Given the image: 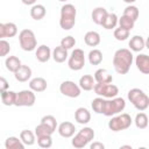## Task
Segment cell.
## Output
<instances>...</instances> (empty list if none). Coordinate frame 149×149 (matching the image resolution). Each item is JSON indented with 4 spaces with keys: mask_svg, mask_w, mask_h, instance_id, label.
Returning a JSON list of instances; mask_svg holds the SVG:
<instances>
[{
    "mask_svg": "<svg viewBox=\"0 0 149 149\" xmlns=\"http://www.w3.org/2000/svg\"><path fill=\"white\" fill-rule=\"evenodd\" d=\"M47 80L42 77H35L29 80V88L34 92H43L47 90Z\"/></svg>",
    "mask_w": 149,
    "mask_h": 149,
    "instance_id": "obj_18",
    "label": "cell"
},
{
    "mask_svg": "<svg viewBox=\"0 0 149 149\" xmlns=\"http://www.w3.org/2000/svg\"><path fill=\"white\" fill-rule=\"evenodd\" d=\"M3 38H6V35H5V23L0 22V40H3Z\"/></svg>",
    "mask_w": 149,
    "mask_h": 149,
    "instance_id": "obj_44",
    "label": "cell"
},
{
    "mask_svg": "<svg viewBox=\"0 0 149 149\" xmlns=\"http://www.w3.org/2000/svg\"><path fill=\"white\" fill-rule=\"evenodd\" d=\"M58 134L62 136V137H65V139H69V137H72L76 133V127L72 122L70 121H64L62 123H59L58 128Z\"/></svg>",
    "mask_w": 149,
    "mask_h": 149,
    "instance_id": "obj_12",
    "label": "cell"
},
{
    "mask_svg": "<svg viewBox=\"0 0 149 149\" xmlns=\"http://www.w3.org/2000/svg\"><path fill=\"white\" fill-rule=\"evenodd\" d=\"M20 140L24 146H33L35 143V133L28 129H23L20 133Z\"/></svg>",
    "mask_w": 149,
    "mask_h": 149,
    "instance_id": "obj_29",
    "label": "cell"
},
{
    "mask_svg": "<svg viewBox=\"0 0 149 149\" xmlns=\"http://www.w3.org/2000/svg\"><path fill=\"white\" fill-rule=\"evenodd\" d=\"M127 97L128 100L132 102V105L140 112H143L149 107V97L141 88L137 87L130 88L127 93Z\"/></svg>",
    "mask_w": 149,
    "mask_h": 149,
    "instance_id": "obj_3",
    "label": "cell"
},
{
    "mask_svg": "<svg viewBox=\"0 0 149 149\" xmlns=\"http://www.w3.org/2000/svg\"><path fill=\"white\" fill-rule=\"evenodd\" d=\"M74 120L80 125H86L91 121V113L85 107H79L74 112Z\"/></svg>",
    "mask_w": 149,
    "mask_h": 149,
    "instance_id": "obj_17",
    "label": "cell"
},
{
    "mask_svg": "<svg viewBox=\"0 0 149 149\" xmlns=\"http://www.w3.org/2000/svg\"><path fill=\"white\" fill-rule=\"evenodd\" d=\"M74 45H76V38H74L73 36H71V35L65 36V37H63V38L61 40V47H63V48L66 49V50L73 48Z\"/></svg>",
    "mask_w": 149,
    "mask_h": 149,
    "instance_id": "obj_39",
    "label": "cell"
},
{
    "mask_svg": "<svg viewBox=\"0 0 149 149\" xmlns=\"http://www.w3.org/2000/svg\"><path fill=\"white\" fill-rule=\"evenodd\" d=\"M129 33H130L129 30L119 27V28H115L114 29L113 35H114V37H115L116 41H126L129 37Z\"/></svg>",
    "mask_w": 149,
    "mask_h": 149,
    "instance_id": "obj_35",
    "label": "cell"
},
{
    "mask_svg": "<svg viewBox=\"0 0 149 149\" xmlns=\"http://www.w3.org/2000/svg\"><path fill=\"white\" fill-rule=\"evenodd\" d=\"M88 62L91 65H99L102 62V52L99 49H93L88 52Z\"/></svg>",
    "mask_w": 149,
    "mask_h": 149,
    "instance_id": "obj_30",
    "label": "cell"
},
{
    "mask_svg": "<svg viewBox=\"0 0 149 149\" xmlns=\"http://www.w3.org/2000/svg\"><path fill=\"white\" fill-rule=\"evenodd\" d=\"M37 144L41 148H50L52 146V139L51 135H44L37 137Z\"/></svg>",
    "mask_w": 149,
    "mask_h": 149,
    "instance_id": "obj_40",
    "label": "cell"
},
{
    "mask_svg": "<svg viewBox=\"0 0 149 149\" xmlns=\"http://www.w3.org/2000/svg\"><path fill=\"white\" fill-rule=\"evenodd\" d=\"M21 61L19 59V57L16 56H8L5 61V65H6V69L9 71V72H15L20 66H21Z\"/></svg>",
    "mask_w": 149,
    "mask_h": 149,
    "instance_id": "obj_26",
    "label": "cell"
},
{
    "mask_svg": "<svg viewBox=\"0 0 149 149\" xmlns=\"http://www.w3.org/2000/svg\"><path fill=\"white\" fill-rule=\"evenodd\" d=\"M90 148H91V149H104L105 146H104V143H101V142H93V143L90 146Z\"/></svg>",
    "mask_w": 149,
    "mask_h": 149,
    "instance_id": "obj_43",
    "label": "cell"
},
{
    "mask_svg": "<svg viewBox=\"0 0 149 149\" xmlns=\"http://www.w3.org/2000/svg\"><path fill=\"white\" fill-rule=\"evenodd\" d=\"M80 87L72 80H64L59 85V92L69 98H78L80 95Z\"/></svg>",
    "mask_w": 149,
    "mask_h": 149,
    "instance_id": "obj_11",
    "label": "cell"
},
{
    "mask_svg": "<svg viewBox=\"0 0 149 149\" xmlns=\"http://www.w3.org/2000/svg\"><path fill=\"white\" fill-rule=\"evenodd\" d=\"M125 107H126V101L123 98L114 97V98H111L108 100L105 99L101 114H104L106 116H113L115 114L121 113L125 109Z\"/></svg>",
    "mask_w": 149,
    "mask_h": 149,
    "instance_id": "obj_4",
    "label": "cell"
},
{
    "mask_svg": "<svg viewBox=\"0 0 149 149\" xmlns=\"http://www.w3.org/2000/svg\"><path fill=\"white\" fill-rule=\"evenodd\" d=\"M135 64L137 70H140V72H142L143 74H148L149 73V57L146 54H139L135 58Z\"/></svg>",
    "mask_w": 149,
    "mask_h": 149,
    "instance_id": "obj_14",
    "label": "cell"
},
{
    "mask_svg": "<svg viewBox=\"0 0 149 149\" xmlns=\"http://www.w3.org/2000/svg\"><path fill=\"white\" fill-rule=\"evenodd\" d=\"M93 139H94V130L90 127H84L73 136L71 144L77 149H81L86 147Z\"/></svg>",
    "mask_w": 149,
    "mask_h": 149,
    "instance_id": "obj_6",
    "label": "cell"
},
{
    "mask_svg": "<svg viewBox=\"0 0 149 149\" xmlns=\"http://www.w3.org/2000/svg\"><path fill=\"white\" fill-rule=\"evenodd\" d=\"M133 61H134V56L129 49H126V48L118 49L113 56L114 70L119 74H126L128 73L130 65L133 64Z\"/></svg>",
    "mask_w": 149,
    "mask_h": 149,
    "instance_id": "obj_1",
    "label": "cell"
},
{
    "mask_svg": "<svg viewBox=\"0 0 149 149\" xmlns=\"http://www.w3.org/2000/svg\"><path fill=\"white\" fill-rule=\"evenodd\" d=\"M8 87H9L8 80H7L5 77H1V76H0V93H2L3 91L8 90Z\"/></svg>",
    "mask_w": 149,
    "mask_h": 149,
    "instance_id": "obj_42",
    "label": "cell"
},
{
    "mask_svg": "<svg viewBox=\"0 0 149 149\" xmlns=\"http://www.w3.org/2000/svg\"><path fill=\"white\" fill-rule=\"evenodd\" d=\"M17 34V26L14 22L5 23V35L6 37H14Z\"/></svg>",
    "mask_w": 149,
    "mask_h": 149,
    "instance_id": "obj_38",
    "label": "cell"
},
{
    "mask_svg": "<svg viewBox=\"0 0 149 149\" xmlns=\"http://www.w3.org/2000/svg\"><path fill=\"white\" fill-rule=\"evenodd\" d=\"M121 148H129V149H132L130 146H121Z\"/></svg>",
    "mask_w": 149,
    "mask_h": 149,
    "instance_id": "obj_47",
    "label": "cell"
},
{
    "mask_svg": "<svg viewBox=\"0 0 149 149\" xmlns=\"http://www.w3.org/2000/svg\"><path fill=\"white\" fill-rule=\"evenodd\" d=\"M118 16L115 13H107L106 17L104 19L101 26L106 29V30H111V29H114L118 24Z\"/></svg>",
    "mask_w": 149,
    "mask_h": 149,
    "instance_id": "obj_25",
    "label": "cell"
},
{
    "mask_svg": "<svg viewBox=\"0 0 149 149\" xmlns=\"http://www.w3.org/2000/svg\"><path fill=\"white\" fill-rule=\"evenodd\" d=\"M15 99H16V92L14 91L6 90L1 93V102L5 106H13L15 104Z\"/></svg>",
    "mask_w": 149,
    "mask_h": 149,
    "instance_id": "obj_28",
    "label": "cell"
},
{
    "mask_svg": "<svg viewBox=\"0 0 149 149\" xmlns=\"http://www.w3.org/2000/svg\"><path fill=\"white\" fill-rule=\"evenodd\" d=\"M104 102H105V99L102 97H98V98L93 99L92 100V104H91V107H92L93 112H95L97 114H101L102 113Z\"/></svg>",
    "mask_w": 149,
    "mask_h": 149,
    "instance_id": "obj_36",
    "label": "cell"
},
{
    "mask_svg": "<svg viewBox=\"0 0 149 149\" xmlns=\"http://www.w3.org/2000/svg\"><path fill=\"white\" fill-rule=\"evenodd\" d=\"M14 77L17 81L20 83H24L28 81L31 78V69L28 65H23L21 64V66L14 72Z\"/></svg>",
    "mask_w": 149,
    "mask_h": 149,
    "instance_id": "obj_13",
    "label": "cell"
},
{
    "mask_svg": "<svg viewBox=\"0 0 149 149\" xmlns=\"http://www.w3.org/2000/svg\"><path fill=\"white\" fill-rule=\"evenodd\" d=\"M132 122H133V120L129 114H127V113L115 114L108 121V128L112 132H121V130L129 128Z\"/></svg>",
    "mask_w": 149,
    "mask_h": 149,
    "instance_id": "obj_5",
    "label": "cell"
},
{
    "mask_svg": "<svg viewBox=\"0 0 149 149\" xmlns=\"http://www.w3.org/2000/svg\"><path fill=\"white\" fill-rule=\"evenodd\" d=\"M139 14H140L139 8L136 6H134V5H128L123 10V15L130 17L133 21H136L139 19Z\"/></svg>",
    "mask_w": 149,
    "mask_h": 149,
    "instance_id": "obj_33",
    "label": "cell"
},
{
    "mask_svg": "<svg viewBox=\"0 0 149 149\" xmlns=\"http://www.w3.org/2000/svg\"><path fill=\"white\" fill-rule=\"evenodd\" d=\"M122 1H125L126 3H129V5H132V3H134L136 0H122Z\"/></svg>",
    "mask_w": 149,
    "mask_h": 149,
    "instance_id": "obj_46",
    "label": "cell"
},
{
    "mask_svg": "<svg viewBox=\"0 0 149 149\" xmlns=\"http://www.w3.org/2000/svg\"><path fill=\"white\" fill-rule=\"evenodd\" d=\"M10 52V45L6 40H0V57H5Z\"/></svg>",
    "mask_w": 149,
    "mask_h": 149,
    "instance_id": "obj_41",
    "label": "cell"
},
{
    "mask_svg": "<svg viewBox=\"0 0 149 149\" xmlns=\"http://www.w3.org/2000/svg\"><path fill=\"white\" fill-rule=\"evenodd\" d=\"M52 130L48 127V126H45V125H43V123H40V125H37L36 127H35V136L36 137H38V136H44V135H52Z\"/></svg>",
    "mask_w": 149,
    "mask_h": 149,
    "instance_id": "obj_37",
    "label": "cell"
},
{
    "mask_svg": "<svg viewBox=\"0 0 149 149\" xmlns=\"http://www.w3.org/2000/svg\"><path fill=\"white\" fill-rule=\"evenodd\" d=\"M128 45H129V50L130 51H135V52H140L144 49L146 47V41L142 36L140 35H135L133 36L129 42H128Z\"/></svg>",
    "mask_w": 149,
    "mask_h": 149,
    "instance_id": "obj_15",
    "label": "cell"
},
{
    "mask_svg": "<svg viewBox=\"0 0 149 149\" xmlns=\"http://www.w3.org/2000/svg\"><path fill=\"white\" fill-rule=\"evenodd\" d=\"M77 16V9L72 3H65L61 8L59 26L63 30H70L74 27Z\"/></svg>",
    "mask_w": 149,
    "mask_h": 149,
    "instance_id": "obj_2",
    "label": "cell"
},
{
    "mask_svg": "<svg viewBox=\"0 0 149 149\" xmlns=\"http://www.w3.org/2000/svg\"><path fill=\"white\" fill-rule=\"evenodd\" d=\"M35 57L41 63L48 62L50 59V57H51V50H50V48L48 45H45V44H42V45L37 47V49L35 51Z\"/></svg>",
    "mask_w": 149,
    "mask_h": 149,
    "instance_id": "obj_16",
    "label": "cell"
},
{
    "mask_svg": "<svg viewBox=\"0 0 149 149\" xmlns=\"http://www.w3.org/2000/svg\"><path fill=\"white\" fill-rule=\"evenodd\" d=\"M94 84H95V80L91 74H84L79 79V87H80V90H84V91L93 90Z\"/></svg>",
    "mask_w": 149,
    "mask_h": 149,
    "instance_id": "obj_24",
    "label": "cell"
},
{
    "mask_svg": "<svg viewBox=\"0 0 149 149\" xmlns=\"http://www.w3.org/2000/svg\"><path fill=\"white\" fill-rule=\"evenodd\" d=\"M100 41H101V38H100L99 33H97L94 30H90L84 35V42L88 47H97L100 43Z\"/></svg>",
    "mask_w": 149,
    "mask_h": 149,
    "instance_id": "obj_20",
    "label": "cell"
},
{
    "mask_svg": "<svg viewBox=\"0 0 149 149\" xmlns=\"http://www.w3.org/2000/svg\"><path fill=\"white\" fill-rule=\"evenodd\" d=\"M58 1H62V2H65V1H68V0H58Z\"/></svg>",
    "mask_w": 149,
    "mask_h": 149,
    "instance_id": "obj_48",
    "label": "cell"
},
{
    "mask_svg": "<svg viewBox=\"0 0 149 149\" xmlns=\"http://www.w3.org/2000/svg\"><path fill=\"white\" fill-rule=\"evenodd\" d=\"M93 90H94L95 94H98L102 98H109V99L116 97L118 93H119L118 86L112 84V83H107V84L97 83V84H94Z\"/></svg>",
    "mask_w": 149,
    "mask_h": 149,
    "instance_id": "obj_9",
    "label": "cell"
},
{
    "mask_svg": "<svg viewBox=\"0 0 149 149\" xmlns=\"http://www.w3.org/2000/svg\"><path fill=\"white\" fill-rule=\"evenodd\" d=\"M68 50L66 49H64L63 47H61V45H58V47H56L52 51H51V57L54 58V61L56 62V63H63V62H65L66 61V58H68Z\"/></svg>",
    "mask_w": 149,
    "mask_h": 149,
    "instance_id": "obj_21",
    "label": "cell"
},
{
    "mask_svg": "<svg viewBox=\"0 0 149 149\" xmlns=\"http://www.w3.org/2000/svg\"><path fill=\"white\" fill-rule=\"evenodd\" d=\"M21 1H22V3H24V5H27V6L35 5V2H36V0H21Z\"/></svg>",
    "mask_w": 149,
    "mask_h": 149,
    "instance_id": "obj_45",
    "label": "cell"
},
{
    "mask_svg": "<svg viewBox=\"0 0 149 149\" xmlns=\"http://www.w3.org/2000/svg\"><path fill=\"white\" fill-rule=\"evenodd\" d=\"M41 123L48 126L52 132L56 130V127H57V120H56V118H55L54 115H50V114H49V115H44V116L41 119Z\"/></svg>",
    "mask_w": 149,
    "mask_h": 149,
    "instance_id": "obj_34",
    "label": "cell"
},
{
    "mask_svg": "<svg viewBox=\"0 0 149 149\" xmlns=\"http://www.w3.org/2000/svg\"><path fill=\"white\" fill-rule=\"evenodd\" d=\"M19 42L20 47L24 51H33L36 49L37 41L35 37V34L31 29H23L19 34Z\"/></svg>",
    "mask_w": 149,
    "mask_h": 149,
    "instance_id": "obj_7",
    "label": "cell"
},
{
    "mask_svg": "<svg viewBox=\"0 0 149 149\" xmlns=\"http://www.w3.org/2000/svg\"><path fill=\"white\" fill-rule=\"evenodd\" d=\"M107 9L104 8V7H97L92 10V14H91V17H92V21L95 23V24H100L102 23L104 19L106 17L107 15Z\"/></svg>",
    "mask_w": 149,
    "mask_h": 149,
    "instance_id": "obj_22",
    "label": "cell"
},
{
    "mask_svg": "<svg viewBox=\"0 0 149 149\" xmlns=\"http://www.w3.org/2000/svg\"><path fill=\"white\" fill-rule=\"evenodd\" d=\"M118 23H119V27L123 28V29H127V30H132L135 26V21H133L130 17L126 16V15H122L121 17L118 19Z\"/></svg>",
    "mask_w": 149,
    "mask_h": 149,
    "instance_id": "obj_32",
    "label": "cell"
},
{
    "mask_svg": "<svg viewBox=\"0 0 149 149\" xmlns=\"http://www.w3.org/2000/svg\"><path fill=\"white\" fill-rule=\"evenodd\" d=\"M134 123L137 128L140 129H144L148 127V115L143 112H140L136 114L135 119H134Z\"/></svg>",
    "mask_w": 149,
    "mask_h": 149,
    "instance_id": "obj_31",
    "label": "cell"
},
{
    "mask_svg": "<svg viewBox=\"0 0 149 149\" xmlns=\"http://www.w3.org/2000/svg\"><path fill=\"white\" fill-rule=\"evenodd\" d=\"M5 148L6 149H23L24 144L22 141L16 136H9L5 141Z\"/></svg>",
    "mask_w": 149,
    "mask_h": 149,
    "instance_id": "obj_27",
    "label": "cell"
},
{
    "mask_svg": "<svg viewBox=\"0 0 149 149\" xmlns=\"http://www.w3.org/2000/svg\"><path fill=\"white\" fill-rule=\"evenodd\" d=\"M93 78H94V80H95L97 83H102V84H107V83H112V81H113L112 74H111L109 71L106 70V69H98V70L94 72Z\"/></svg>",
    "mask_w": 149,
    "mask_h": 149,
    "instance_id": "obj_19",
    "label": "cell"
},
{
    "mask_svg": "<svg viewBox=\"0 0 149 149\" xmlns=\"http://www.w3.org/2000/svg\"><path fill=\"white\" fill-rule=\"evenodd\" d=\"M68 65L73 71L81 70L84 68V65H85V55H84V51L81 49H79V48L74 49L71 52V56L69 57Z\"/></svg>",
    "mask_w": 149,
    "mask_h": 149,
    "instance_id": "obj_10",
    "label": "cell"
},
{
    "mask_svg": "<svg viewBox=\"0 0 149 149\" xmlns=\"http://www.w3.org/2000/svg\"><path fill=\"white\" fill-rule=\"evenodd\" d=\"M45 14H47V9L43 5H40V3L33 5V7L30 8V16L36 21L42 20L45 16Z\"/></svg>",
    "mask_w": 149,
    "mask_h": 149,
    "instance_id": "obj_23",
    "label": "cell"
},
{
    "mask_svg": "<svg viewBox=\"0 0 149 149\" xmlns=\"http://www.w3.org/2000/svg\"><path fill=\"white\" fill-rule=\"evenodd\" d=\"M36 101V95L31 90H22L16 93L14 106L17 107H31Z\"/></svg>",
    "mask_w": 149,
    "mask_h": 149,
    "instance_id": "obj_8",
    "label": "cell"
}]
</instances>
